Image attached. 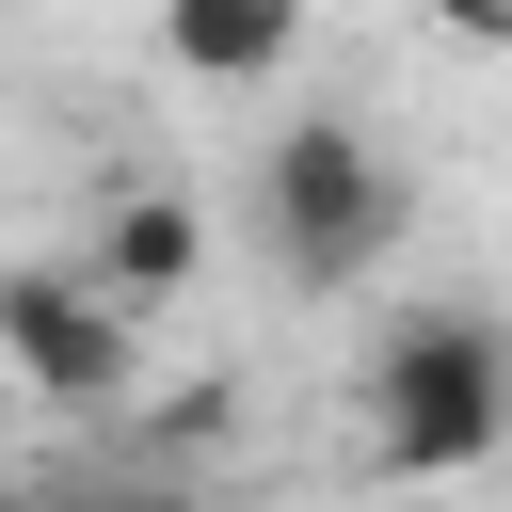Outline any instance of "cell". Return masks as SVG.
I'll use <instances>...</instances> for the list:
<instances>
[{
	"instance_id": "6da1fadb",
	"label": "cell",
	"mask_w": 512,
	"mask_h": 512,
	"mask_svg": "<svg viewBox=\"0 0 512 512\" xmlns=\"http://www.w3.org/2000/svg\"><path fill=\"white\" fill-rule=\"evenodd\" d=\"M352 416L384 480H480L512 448V336L480 304H400L352 368Z\"/></svg>"
},
{
	"instance_id": "52a82bcc",
	"label": "cell",
	"mask_w": 512,
	"mask_h": 512,
	"mask_svg": "<svg viewBox=\"0 0 512 512\" xmlns=\"http://www.w3.org/2000/svg\"><path fill=\"white\" fill-rule=\"evenodd\" d=\"M416 16H432L448 48H512V0H416Z\"/></svg>"
},
{
	"instance_id": "5b68a950",
	"label": "cell",
	"mask_w": 512,
	"mask_h": 512,
	"mask_svg": "<svg viewBox=\"0 0 512 512\" xmlns=\"http://www.w3.org/2000/svg\"><path fill=\"white\" fill-rule=\"evenodd\" d=\"M288 48H304V0H160V64L176 80H240L256 96Z\"/></svg>"
},
{
	"instance_id": "8992f818",
	"label": "cell",
	"mask_w": 512,
	"mask_h": 512,
	"mask_svg": "<svg viewBox=\"0 0 512 512\" xmlns=\"http://www.w3.org/2000/svg\"><path fill=\"white\" fill-rule=\"evenodd\" d=\"M32 512H192L176 480H80V496H32Z\"/></svg>"
},
{
	"instance_id": "7a4b0ae2",
	"label": "cell",
	"mask_w": 512,
	"mask_h": 512,
	"mask_svg": "<svg viewBox=\"0 0 512 512\" xmlns=\"http://www.w3.org/2000/svg\"><path fill=\"white\" fill-rule=\"evenodd\" d=\"M400 176H384V144L352 128V112H288L272 144H256V240H272V272L288 288H352V272H384L400 256Z\"/></svg>"
},
{
	"instance_id": "ba28073f",
	"label": "cell",
	"mask_w": 512,
	"mask_h": 512,
	"mask_svg": "<svg viewBox=\"0 0 512 512\" xmlns=\"http://www.w3.org/2000/svg\"><path fill=\"white\" fill-rule=\"evenodd\" d=\"M0 512H32V496H0Z\"/></svg>"
},
{
	"instance_id": "3957f363",
	"label": "cell",
	"mask_w": 512,
	"mask_h": 512,
	"mask_svg": "<svg viewBox=\"0 0 512 512\" xmlns=\"http://www.w3.org/2000/svg\"><path fill=\"white\" fill-rule=\"evenodd\" d=\"M0 368H16L32 400H64V416H112V400L144 384V336H128V304L64 256V272H0Z\"/></svg>"
},
{
	"instance_id": "277c9868",
	"label": "cell",
	"mask_w": 512,
	"mask_h": 512,
	"mask_svg": "<svg viewBox=\"0 0 512 512\" xmlns=\"http://www.w3.org/2000/svg\"><path fill=\"white\" fill-rule=\"evenodd\" d=\"M80 272H96V288H112L128 320H144V304H176V288L208 272V208L144 176V192H112V208H96V240H80Z\"/></svg>"
}]
</instances>
